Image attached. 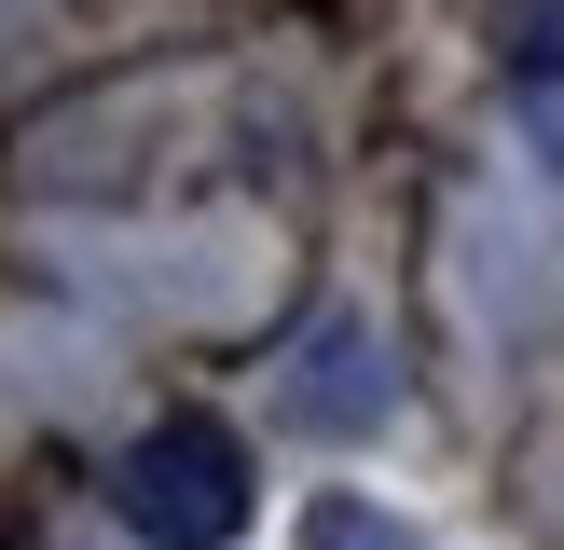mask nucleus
I'll return each instance as SVG.
<instances>
[{"label":"nucleus","instance_id":"nucleus-1","mask_svg":"<svg viewBox=\"0 0 564 550\" xmlns=\"http://www.w3.org/2000/svg\"><path fill=\"white\" fill-rule=\"evenodd\" d=\"M110 509L152 550H220L248 522V440L220 413H152V427L110 454Z\"/></svg>","mask_w":564,"mask_h":550},{"label":"nucleus","instance_id":"nucleus-2","mask_svg":"<svg viewBox=\"0 0 564 550\" xmlns=\"http://www.w3.org/2000/svg\"><path fill=\"white\" fill-rule=\"evenodd\" d=\"M303 550H413L400 522H372L358 495H317V522H303Z\"/></svg>","mask_w":564,"mask_h":550}]
</instances>
